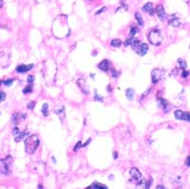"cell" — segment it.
Segmentation results:
<instances>
[{
  "label": "cell",
  "instance_id": "1",
  "mask_svg": "<svg viewBox=\"0 0 190 189\" xmlns=\"http://www.w3.org/2000/svg\"><path fill=\"white\" fill-rule=\"evenodd\" d=\"M39 146V139L37 135H31L25 140V151L28 154H34Z\"/></svg>",
  "mask_w": 190,
  "mask_h": 189
},
{
  "label": "cell",
  "instance_id": "2",
  "mask_svg": "<svg viewBox=\"0 0 190 189\" xmlns=\"http://www.w3.org/2000/svg\"><path fill=\"white\" fill-rule=\"evenodd\" d=\"M131 46H132V49L136 51V53L142 56L145 55L148 50V46L145 43H142L139 39H137L135 37L133 38Z\"/></svg>",
  "mask_w": 190,
  "mask_h": 189
},
{
  "label": "cell",
  "instance_id": "3",
  "mask_svg": "<svg viewBox=\"0 0 190 189\" xmlns=\"http://www.w3.org/2000/svg\"><path fill=\"white\" fill-rule=\"evenodd\" d=\"M147 39L149 42L154 46H159L162 41H163V36L159 30L157 29H152L147 34Z\"/></svg>",
  "mask_w": 190,
  "mask_h": 189
},
{
  "label": "cell",
  "instance_id": "4",
  "mask_svg": "<svg viewBox=\"0 0 190 189\" xmlns=\"http://www.w3.org/2000/svg\"><path fill=\"white\" fill-rule=\"evenodd\" d=\"M11 161V156H8L6 159L0 160V172L3 174H9L10 173V164Z\"/></svg>",
  "mask_w": 190,
  "mask_h": 189
},
{
  "label": "cell",
  "instance_id": "5",
  "mask_svg": "<svg viewBox=\"0 0 190 189\" xmlns=\"http://www.w3.org/2000/svg\"><path fill=\"white\" fill-rule=\"evenodd\" d=\"M165 74V70L161 69H155L152 70L151 72V79H152V83L153 84H157L158 83Z\"/></svg>",
  "mask_w": 190,
  "mask_h": 189
},
{
  "label": "cell",
  "instance_id": "6",
  "mask_svg": "<svg viewBox=\"0 0 190 189\" xmlns=\"http://www.w3.org/2000/svg\"><path fill=\"white\" fill-rule=\"evenodd\" d=\"M156 12H157V15H158V17L161 19L162 21L166 20V14L165 9H163V7L162 5H158V6H157Z\"/></svg>",
  "mask_w": 190,
  "mask_h": 189
},
{
  "label": "cell",
  "instance_id": "7",
  "mask_svg": "<svg viewBox=\"0 0 190 189\" xmlns=\"http://www.w3.org/2000/svg\"><path fill=\"white\" fill-rule=\"evenodd\" d=\"M32 68H34V65L31 64V65H20V66H18L16 68V71L17 72H20V73H24V72H27V71L31 70Z\"/></svg>",
  "mask_w": 190,
  "mask_h": 189
},
{
  "label": "cell",
  "instance_id": "8",
  "mask_svg": "<svg viewBox=\"0 0 190 189\" xmlns=\"http://www.w3.org/2000/svg\"><path fill=\"white\" fill-rule=\"evenodd\" d=\"M158 103H159V106L163 109V111H166V112H167L168 110L170 109V105H169V103L166 100V99H163V98H161V99H159L158 100Z\"/></svg>",
  "mask_w": 190,
  "mask_h": 189
},
{
  "label": "cell",
  "instance_id": "9",
  "mask_svg": "<svg viewBox=\"0 0 190 189\" xmlns=\"http://www.w3.org/2000/svg\"><path fill=\"white\" fill-rule=\"evenodd\" d=\"M129 173H130V176H131V177H132L134 180H140V179L142 178V174H141V172H140L136 167H132L131 169H130Z\"/></svg>",
  "mask_w": 190,
  "mask_h": 189
},
{
  "label": "cell",
  "instance_id": "10",
  "mask_svg": "<svg viewBox=\"0 0 190 189\" xmlns=\"http://www.w3.org/2000/svg\"><path fill=\"white\" fill-rule=\"evenodd\" d=\"M143 11L147 12V14L153 15L154 14V8H153V4L152 3H147L145 6L143 7Z\"/></svg>",
  "mask_w": 190,
  "mask_h": 189
},
{
  "label": "cell",
  "instance_id": "11",
  "mask_svg": "<svg viewBox=\"0 0 190 189\" xmlns=\"http://www.w3.org/2000/svg\"><path fill=\"white\" fill-rule=\"evenodd\" d=\"M99 69L103 71H108V68H109V63L108 60H103L100 64H99Z\"/></svg>",
  "mask_w": 190,
  "mask_h": 189
},
{
  "label": "cell",
  "instance_id": "12",
  "mask_svg": "<svg viewBox=\"0 0 190 189\" xmlns=\"http://www.w3.org/2000/svg\"><path fill=\"white\" fill-rule=\"evenodd\" d=\"M20 115H21V113H14L12 118H11V122L14 125H17L19 123V121H20Z\"/></svg>",
  "mask_w": 190,
  "mask_h": 189
},
{
  "label": "cell",
  "instance_id": "13",
  "mask_svg": "<svg viewBox=\"0 0 190 189\" xmlns=\"http://www.w3.org/2000/svg\"><path fill=\"white\" fill-rule=\"evenodd\" d=\"M55 113L60 117L61 119H63L64 118V114H65V109H64V107H57L56 109H55Z\"/></svg>",
  "mask_w": 190,
  "mask_h": 189
},
{
  "label": "cell",
  "instance_id": "14",
  "mask_svg": "<svg viewBox=\"0 0 190 189\" xmlns=\"http://www.w3.org/2000/svg\"><path fill=\"white\" fill-rule=\"evenodd\" d=\"M169 25L173 26V27H179V26L181 25V23H180V20H179L178 18H177V17H173L172 19H170Z\"/></svg>",
  "mask_w": 190,
  "mask_h": 189
},
{
  "label": "cell",
  "instance_id": "15",
  "mask_svg": "<svg viewBox=\"0 0 190 189\" xmlns=\"http://www.w3.org/2000/svg\"><path fill=\"white\" fill-rule=\"evenodd\" d=\"M126 95L128 100H132L134 97V89L133 88H127L126 90Z\"/></svg>",
  "mask_w": 190,
  "mask_h": 189
},
{
  "label": "cell",
  "instance_id": "16",
  "mask_svg": "<svg viewBox=\"0 0 190 189\" xmlns=\"http://www.w3.org/2000/svg\"><path fill=\"white\" fill-rule=\"evenodd\" d=\"M26 135H28V131H23V132H20V134H19L18 136H16V137H15V142H16V143L20 142V141L24 138V137H25Z\"/></svg>",
  "mask_w": 190,
  "mask_h": 189
},
{
  "label": "cell",
  "instance_id": "17",
  "mask_svg": "<svg viewBox=\"0 0 190 189\" xmlns=\"http://www.w3.org/2000/svg\"><path fill=\"white\" fill-rule=\"evenodd\" d=\"M135 18L137 19V21H138V24L140 26H143V19L142 15L139 14V12H136V14H135Z\"/></svg>",
  "mask_w": 190,
  "mask_h": 189
},
{
  "label": "cell",
  "instance_id": "18",
  "mask_svg": "<svg viewBox=\"0 0 190 189\" xmlns=\"http://www.w3.org/2000/svg\"><path fill=\"white\" fill-rule=\"evenodd\" d=\"M48 109H49V106H48V104H44L43 107H42V109H41V111L43 113L44 116L47 117L49 115V112H48Z\"/></svg>",
  "mask_w": 190,
  "mask_h": 189
},
{
  "label": "cell",
  "instance_id": "19",
  "mask_svg": "<svg viewBox=\"0 0 190 189\" xmlns=\"http://www.w3.org/2000/svg\"><path fill=\"white\" fill-rule=\"evenodd\" d=\"M121 44H122V41L119 40V39H113V40L111 41V46H112V47H115V48L120 47Z\"/></svg>",
  "mask_w": 190,
  "mask_h": 189
},
{
  "label": "cell",
  "instance_id": "20",
  "mask_svg": "<svg viewBox=\"0 0 190 189\" xmlns=\"http://www.w3.org/2000/svg\"><path fill=\"white\" fill-rule=\"evenodd\" d=\"M89 188H108V186L104 185V184H98V182L95 181L93 184H91L89 186Z\"/></svg>",
  "mask_w": 190,
  "mask_h": 189
},
{
  "label": "cell",
  "instance_id": "21",
  "mask_svg": "<svg viewBox=\"0 0 190 189\" xmlns=\"http://www.w3.org/2000/svg\"><path fill=\"white\" fill-rule=\"evenodd\" d=\"M31 91H32V84L30 83L29 86H28V87H26V88H24L23 93H24V94H26V93H30V92H31Z\"/></svg>",
  "mask_w": 190,
  "mask_h": 189
},
{
  "label": "cell",
  "instance_id": "22",
  "mask_svg": "<svg viewBox=\"0 0 190 189\" xmlns=\"http://www.w3.org/2000/svg\"><path fill=\"white\" fill-rule=\"evenodd\" d=\"M137 32H138V28H136V27H133L131 28V30H130V34H129V36H134Z\"/></svg>",
  "mask_w": 190,
  "mask_h": 189
},
{
  "label": "cell",
  "instance_id": "23",
  "mask_svg": "<svg viewBox=\"0 0 190 189\" xmlns=\"http://www.w3.org/2000/svg\"><path fill=\"white\" fill-rule=\"evenodd\" d=\"M178 63H180L181 64V66H182V69H186V63L183 61L182 59H179L178 60Z\"/></svg>",
  "mask_w": 190,
  "mask_h": 189
},
{
  "label": "cell",
  "instance_id": "24",
  "mask_svg": "<svg viewBox=\"0 0 190 189\" xmlns=\"http://www.w3.org/2000/svg\"><path fill=\"white\" fill-rule=\"evenodd\" d=\"M6 98V94L5 92H3V91H0V103L3 102Z\"/></svg>",
  "mask_w": 190,
  "mask_h": 189
},
{
  "label": "cell",
  "instance_id": "25",
  "mask_svg": "<svg viewBox=\"0 0 190 189\" xmlns=\"http://www.w3.org/2000/svg\"><path fill=\"white\" fill-rule=\"evenodd\" d=\"M20 130H19V128H17V127H14V131H12V134H14L15 137L16 136H18L19 134H20Z\"/></svg>",
  "mask_w": 190,
  "mask_h": 189
},
{
  "label": "cell",
  "instance_id": "26",
  "mask_svg": "<svg viewBox=\"0 0 190 189\" xmlns=\"http://www.w3.org/2000/svg\"><path fill=\"white\" fill-rule=\"evenodd\" d=\"M12 82H14V79H9L7 81H4V85L5 86H11V85L12 84Z\"/></svg>",
  "mask_w": 190,
  "mask_h": 189
},
{
  "label": "cell",
  "instance_id": "27",
  "mask_svg": "<svg viewBox=\"0 0 190 189\" xmlns=\"http://www.w3.org/2000/svg\"><path fill=\"white\" fill-rule=\"evenodd\" d=\"M34 106H35V102H34V101H32V102L29 103V105H28V108H29V109H32V108L34 107Z\"/></svg>",
  "mask_w": 190,
  "mask_h": 189
},
{
  "label": "cell",
  "instance_id": "28",
  "mask_svg": "<svg viewBox=\"0 0 190 189\" xmlns=\"http://www.w3.org/2000/svg\"><path fill=\"white\" fill-rule=\"evenodd\" d=\"M182 76L183 77V78H186L187 76H188V72L185 70V69H183V71H182Z\"/></svg>",
  "mask_w": 190,
  "mask_h": 189
},
{
  "label": "cell",
  "instance_id": "29",
  "mask_svg": "<svg viewBox=\"0 0 190 189\" xmlns=\"http://www.w3.org/2000/svg\"><path fill=\"white\" fill-rule=\"evenodd\" d=\"M34 76L30 75V76L28 77V81H29V83H32V82H34Z\"/></svg>",
  "mask_w": 190,
  "mask_h": 189
},
{
  "label": "cell",
  "instance_id": "30",
  "mask_svg": "<svg viewBox=\"0 0 190 189\" xmlns=\"http://www.w3.org/2000/svg\"><path fill=\"white\" fill-rule=\"evenodd\" d=\"M111 71H112V76H113L114 78H116V77L118 76V74L116 73V70H115L114 69H111Z\"/></svg>",
  "mask_w": 190,
  "mask_h": 189
},
{
  "label": "cell",
  "instance_id": "31",
  "mask_svg": "<svg viewBox=\"0 0 190 189\" xmlns=\"http://www.w3.org/2000/svg\"><path fill=\"white\" fill-rule=\"evenodd\" d=\"M94 98H95L96 100H99V101H103V100H102V97H100V96H98V95H97V93H95V95H94Z\"/></svg>",
  "mask_w": 190,
  "mask_h": 189
},
{
  "label": "cell",
  "instance_id": "32",
  "mask_svg": "<svg viewBox=\"0 0 190 189\" xmlns=\"http://www.w3.org/2000/svg\"><path fill=\"white\" fill-rule=\"evenodd\" d=\"M185 164H186V165L190 166V155L188 156V158L186 159V162H185Z\"/></svg>",
  "mask_w": 190,
  "mask_h": 189
},
{
  "label": "cell",
  "instance_id": "33",
  "mask_svg": "<svg viewBox=\"0 0 190 189\" xmlns=\"http://www.w3.org/2000/svg\"><path fill=\"white\" fill-rule=\"evenodd\" d=\"M81 145H82V143H81V142H78V143H77V146H76V147H75V150H77V148L79 147V146H81Z\"/></svg>",
  "mask_w": 190,
  "mask_h": 189
},
{
  "label": "cell",
  "instance_id": "34",
  "mask_svg": "<svg viewBox=\"0 0 190 189\" xmlns=\"http://www.w3.org/2000/svg\"><path fill=\"white\" fill-rule=\"evenodd\" d=\"M2 6H3V1L2 0H0V8H2Z\"/></svg>",
  "mask_w": 190,
  "mask_h": 189
},
{
  "label": "cell",
  "instance_id": "35",
  "mask_svg": "<svg viewBox=\"0 0 190 189\" xmlns=\"http://www.w3.org/2000/svg\"><path fill=\"white\" fill-rule=\"evenodd\" d=\"M157 188H165V186H162V185H159V186H157Z\"/></svg>",
  "mask_w": 190,
  "mask_h": 189
}]
</instances>
